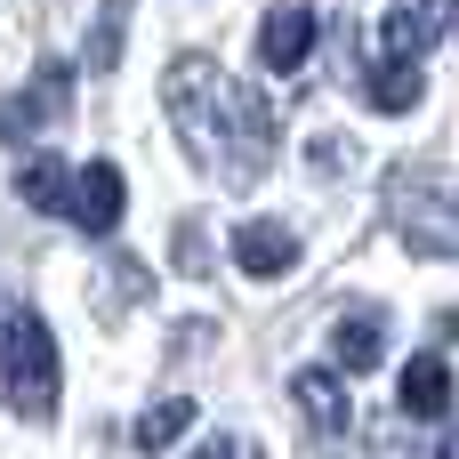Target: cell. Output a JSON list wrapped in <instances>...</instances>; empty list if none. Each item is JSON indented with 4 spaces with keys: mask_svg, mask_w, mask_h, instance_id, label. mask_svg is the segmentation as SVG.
I'll return each instance as SVG.
<instances>
[{
    "mask_svg": "<svg viewBox=\"0 0 459 459\" xmlns=\"http://www.w3.org/2000/svg\"><path fill=\"white\" fill-rule=\"evenodd\" d=\"M307 56H315V8H307V0L266 8V24H258V65H266V73H299Z\"/></svg>",
    "mask_w": 459,
    "mask_h": 459,
    "instance_id": "obj_7",
    "label": "cell"
},
{
    "mask_svg": "<svg viewBox=\"0 0 459 459\" xmlns=\"http://www.w3.org/2000/svg\"><path fill=\"white\" fill-rule=\"evenodd\" d=\"M355 81H363V97L379 105V113H411L420 105V73H403V65H355Z\"/></svg>",
    "mask_w": 459,
    "mask_h": 459,
    "instance_id": "obj_13",
    "label": "cell"
},
{
    "mask_svg": "<svg viewBox=\"0 0 459 459\" xmlns=\"http://www.w3.org/2000/svg\"><path fill=\"white\" fill-rule=\"evenodd\" d=\"M444 24H452V0H395L387 24H379V56H371V65H403V73H420L428 48L444 40Z\"/></svg>",
    "mask_w": 459,
    "mask_h": 459,
    "instance_id": "obj_4",
    "label": "cell"
},
{
    "mask_svg": "<svg viewBox=\"0 0 459 459\" xmlns=\"http://www.w3.org/2000/svg\"><path fill=\"white\" fill-rule=\"evenodd\" d=\"M121 210H129V186H121V169H113V161L73 169V202H65V218H73L81 234H113V226H121Z\"/></svg>",
    "mask_w": 459,
    "mask_h": 459,
    "instance_id": "obj_6",
    "label": "cell"
},
{
    "mask_svg": "<svg viewBox=\"0 0 459 459\" xmlns=\"http://www.w3.org/2000/svg\"><path fill=\"white\" fill-rule=\"evenodd\" d=\"M290 395H299V411L315 420V436H347V420H355V411H347L339 371H323V363H315V371H299V379H290Z\"/></svg>",
    "mask_w": 459,
    "mask_h": 459,
    "instance_id": "obj_10",
    "label": "cell"
},
{
    "mask_svg": "<svg viewBox=\"0 0 459 459\" xmlns=\"http://www.w3.org/2000/svg\"><path fill=\"white\" fill-rule=\"evenodd\" d=\"M16 194H24V210H65V202H73V169H65L56 153H32V161L16 169Z\"/></svg>",
    "mask_w": 459,
    "mask_h": 459,
    "instance_id": "obj_12",
    "label": "cell"
},
{
    "mask_svg": "<svg viewBox=\"0 0 459 459\" xmlns=\"http://www.w3.org/2000/svg\"><path fill=\"white\" fill-rule=\"evenodd\" d=\"M186 428H194V403H186V395H161V403L137 420V452H169Z\"/></svg>",
    "mask_w": 459,
    "mask_h": 459,
    "instance_id": "obj_14",
    "label": "cell"
},
{
    "mask_svg": "<svg viewBox=\"0 0 459 459\" xmlns=\"http://www.w3.org/2000/svg\"><path fill=\"white\" fill-rule=\"evenodd\" d=\"M113 56H121V0H105V16H97V32H89V65L105 73Z\"/></svg>",
    "mask_w": 459,
    "mask_h": 459,
    "instance_id": "obj_15",
    "label": "cell"
},
{
    "mask_svg": "<svg viewBox=\"0 0 459 459\" xmlns=\"http://www.w3.org/2000/svg\"><path fill=\"white\" fill-rule=\"evenodd\" d=\"M0 363H8V403H16V420H56V339H48V323H40L32 307L8 315Z\"/></svg>",
    "mask_w": 459,
    "mask_h": 459,
    "instance_id": "obj_2",
    "label": "cell"
},
{
    "mask_svg": "<svg viewBox=\"0 0 459 459\" xmlns=\"http://www.w3.org/2000/svg\"><path fill=\"white\" fill-rule=\"evenodd\" d=\"M65 97H73V73H65V65H40V73H32V81H24V89L0 105V137H8V145H24V137L56 129V121L73 113Z\"/></svg>",
    "mask_w": 459,
    "mask_h": 459,
    "instance_id": "obj_5",
    "label": "cell"
},
{
    "mask_svg": "<svg viewBox=\"0 0 459 459\" xmlns=\"http://www.w3.org/2000/svg\"><path fill=\"white\" fill-rule=\"evenodd\" d=\"M444 459H459V436H452V444H444Z\"/></svg>",
    "mask_w": 459,
    "mask_h": 459,
    "instance_id": "obj_17",
    "label": "cell"
},
{
    "mask_svg": "<svg viewBox=\"0 0 459 459\" xmlns=\"http://www.w3.org/2000/svg\"><path fill=\"white\" fill-rule=\"evenodd\" d=\"M395 226L411 250H436V258H459V202L444 194V178H395Z\"/></svg>",
    "mask_w": 459,
    "mask_h": 459,
    "instance_id": "obj_3",
    "label": "cell"
},
{
    "mask_svg": "<svg viewBox=\"0 0 459 459\" xmlns=\"http://www.w3.org/2000/svg\"><path fill=\"white\" fill-rule=\"evenodd\" d=\"M403 411H411V420H444V411H452V371H444V355H411V363H403Z\"/></svg>",
    "mask_w": 459,
    "mask_h": 459,
    "instance_id": "obj_11",
    "label": "cell"
},
{
    "mask_svg": "<svg viewBox=\"0 0 459 459\" xmlns=\"http://www.w3.org/2000/svg\"><path fill=\"white\" fill-rule=\"evenodd\" d=\"M194 459H258V444H242V436H210Z\"/></svg>",
    "mask_w": 459,
    "mask_h": 459,
    "instance_id": "obj_16",
    "label": "cell"
},
{
    "mask_svg": "<svg viewBox=\"0 0 459 459\" xmlns=\"http://www.w3.org/2000/svg\"><path fill=\"white\" fill-rule=\"evenodd\" d=\"M379 355H387V315H379V307L339 315V331H331V363H339V371H379Z\"/></svg>",
    "mask_w": 459,
    "mask_h": 459,
    "instance_id": "obj_9",
    "label": "cell"
},
{
    "mask_svg": "<svg viewBox=\"0 0 459 459\" xmlns=\"http://www.w3.org/2000/svg\"><path fill=\"white\" fill-rule=\"evenodd\" d=\"M161 105H169L178 145H186L210 178H226V186H258V178H266L282 121H274V105H266L250 81H234L218 56H178L169 81H161Z\"/></svg>",
    "mask_w": 459,
    "mask_h": 459,
    "instance_id": "obj_1",
    "label": "cell"
},
{
    "mask_svg": "<svg viewBox=\"0 0 459 459\" xmlns=\"http://www.w3.org/2000/svg\"><path fill=\"white\" fill-rule=\"evenodd\" d=\"M234 266L258 274V282H274V274L299 266V234L274 226V218H250V226H234Z\"/></svg>",
    "mask_w": 459,
    "mask_h": 459,
    "instance_id": "obj_8",
    "label": "cell"
}]
</instances>
